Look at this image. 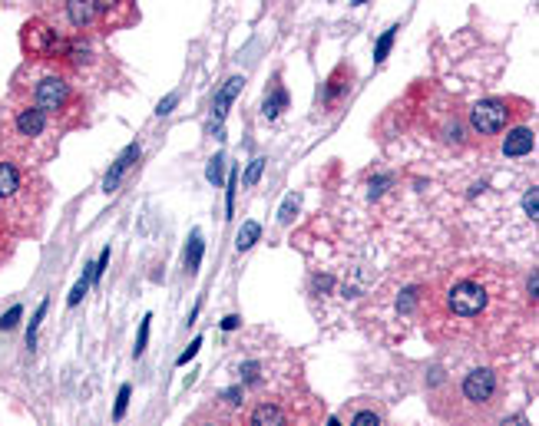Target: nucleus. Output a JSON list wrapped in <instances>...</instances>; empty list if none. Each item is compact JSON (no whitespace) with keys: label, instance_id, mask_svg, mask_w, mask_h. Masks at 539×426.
<instances>
[{"label":"nucleus","instance_id":"f257e3e1","mask_svg":"<svg viewBox=\"0 0 539 426\" xmlns=\"http://www.w3.org/2000/svg\"><path fill=\"white\" fill-rule=\"evenodd\" d=\"M10 96L40 106L63 133H70V129L86 123L83 90L67 70L53 67V63H43V60L20 63V70L14 73V86H10Z\"/></svg>","mask_w":539,"mask_h":426},{"label":"nucleus","instance_id":"f03ea898","mask_svg":"<svg viewBox=\"0 0 539 426\" xmlns=\"http://www.w3.org/2000/svg\"><path fill=\"white\" fill-rule=\"evenodd\" d=\"M50 205V182L37 166L0 152V225L14 238H34Z\"/></svg>","mask_w":539,"mask_h":426},{"label":"nucleus","instance_id":"7ed1b4c3","mask_svg":"<svg viewBox=\"0 0 539 426\" xmlns=\"http://www.w3.org/2000/svg\"><path fill=\"white\" fill-rule=\"evenodd\" d=\"M0 113H4V146H0V152H7V156L37 169L57 156L63 129L40 106L10 96L0 106Z\"/></svg>","mask_w":539,"mask_h":426},{"label":"nucleus","instance_id":"20e7f679","mask_svg":"<svg viewBox=\"0 0 539 426\" xmlns=\"http://www.w3.org/2000/svg\"><path fill=\"white\" fill-rule=\"evenodd\" d=\"M43 20L57 24L67 34H113L139 20L133 0H37Z\"/></svg>","mask_w":539,"mask_h":426},{"label":"nucleus","instance_id":"39448f33","mask_svg":"<svg viewBox=\"0 0 539 426\" xmlns=\"http://www.w3.org/2000/svg\"><path fill=\"white\" fill-rule=\"evenodd\" d=\"M450 410H440L454 420H490L503 403V377L493 367H473L450 390Z\"/></svg>","mask_w":539,"mask_h":426},{"label":"nucleus","instance_id":"423d86ee","mask_svg":"<svg viewBox=\"0 0 539 426\" xmlns=\"http://www.w3.org/2000/svg\"><path fill=\"white\" fill-rule=\"evenodd\" d=\"M490 301H493L490 284L480 281V278H470V275L454 278L444 288V311L457 321L483 318V314L490 311Z\"/></svg>","mask_w":539,"mask_h":426},{"label":"nucleus","instance_id":"0eeeda50","mask_svg":"<svg viewBox=\"0 0 539 426\" xmlns=\"http://www.w3.org/2000/svg\"><path fill=\"white\" fill-rule=\"evenodd\" d=\"M513 106L516 103L513 100H503V96H490V100L473 103L470 106V116H467L473 136L497 139L500 133H506V129L516 123V113H520V109H513Z\"/></svg>","mask_w":539,"mask_h":426},{"label":"nucleus","instance_id":"6e6552de","mask_svg":"<svg viewBox=\"0 0 539 426\" xmlns=\"http://www.w3.org/2000/svg\"><path fill=\"white\" fill-rule=\"evenodd\" d=\"M351 86H354V67L351 63H338L325 80V86H321V106H325L328 113H334V109L351 96Z\"/></svg>","mask_w":539,"mask_h":426},{"label":"nucleus","instance_id":"1a4fd4ad","mask_svg":"<svg viewBox=\"0 0 539 426\" xmlns=\"http://www.w3.org/2000/svg\"><path fill=\"white\" fill-rule=\"evenodd\" d=\"M503 156L506 159H523L530 156V152L536 149V133L530 126H510L506 129V139H503Z\"/></svg>","mask_w":539,"mask_h":426},{"label":"nucleus","instance_id":"9d476101","mask_svg":"<svg viewBox=\"0 0 539 426\" xmlns=\"http://www.w3.org/2000/svg\"><path fill=\"white\" fill-rule=\"evenodd\" d=\"M245 420L255 426H282L291 420V413L282 407V400H258L255 407L245 413Z\"/></svg>","mask_w":539,"mask_h":426},{"label":"nucleus","instance_id":"9b49d317","mask_svg":"<svg viewBox=\"0 0 539 426\" xmlns=\"http://www.w3.org/2000/svg\"><path fill=\"white\" fill-rule=\"evenodd\" d=\"M139 159V142H133V146H126V152L120 159L113 162L110 166V172H106V179H103V192L110 195V192H116V185H120V179L126 176L129 172V166H133V162Z\"/></svg>","mask_w":539,"mask_h":426},{"label":"nucleus","instance_id":"f8f14e48","mask_svg":"<svg viewBox=\"0 0 539 426\" xmlns=\"http://www.w3.org/2000/svg\"><path fill=\"white\" fill-rule=\"evenodd\" d=\"M285 106H288V93H285V86L275 80V83H272V90L265 93V116H268V119H275Z\"/></svg>","mask_w":539,"mask_h":426},{"label":"nucleus","instance_id":"ddd939ff","mask_svg":"<svg viewBox=\"0 0 539 426\" xmlns=\"http://www.w3.org/2000/svg\"><path fill=\"white\" fill-rule=\"evenodd\" d=\"M242 83H245L242 76H232V80L222 86L219 96H215V119H222V116H225V106H229V103L235 100V93L242 90Z\"/></svg>","mask_w":539,"mask_h":426},{"label":"nucleus","instance_id":"4468645a","mask_svg":"<svg viewBox=\"0 0 539 426\" xmlns=\"http://www.w3.org/2000/svg\"><path fill=\"white\" fill-rule=\"evenodd\" d=\"M344 420H348L351 426H377L384 417H381V410H374V407H368V410H354V413H344Z\"/></svg>","mask_w":539,"mask_h":426},{"label":"nucleus","instance_id":"2eb2a0df","mask_svg":"<svg viewBox=\"0 0 539 426\" xmlns=\"http://www.w3.org/2000/svg\"><path fill=\"white\" fill-rule=\"evenodd\" d=\"M258 235H262V225H258V222H245V228L239 232V251H249L255 245Z\"/></svg>","mask_w":539,"mask_h":426},{"label":"nucleus","instance_id":"dca6fc26","mask_svg":"<svg viewBox=\"0 0 539 426\" xmlns=\"http://www.w3.org/2000/svg\"><path fill=\"white\" fill-rule=\"evenodd\" d=\"M199 258H202V235L192 232V245H189V251H186V268H189V275L199 268Z\"/></svg>","mask_w":539,"mask_h":426},{"label":"nucleus","instance_id":"f3484780","mask_svg":"<svg viewBox=\"0 0 539 426\" xmlns=\"http://www.w3.org/2000/svg\"><path fill=\"white\" fill-rule=\"evenodd\" d=\"M394 34H397V27H391L381 40H377V50H374V60H377V63L387 57V50H391V43H394Z\"/></svg>","mask_w":539,"mask_h":426},{"label":"nucleus","instance_id":"a211bd4d","mask_svg":"<svg viewBox=\"0 0 539 426\" xmlns=\"http://www.w3.org/2000/svg\"><path fill=\"white\" fill-rule=\"evenodd\" d=\"M262 169H265V159L258 156V159H252V166H249V172H245V189H252V185L258 182V176H262Z\"/></svg>","mask_w":539,"mask_h":426},{"label":"nucleus","instance_id":"6ab92c4d","mask_svg":"<svg viewBox=\"0 0 539 426\" xmlns=\"http://www.w3.org/2000/svg\"><path fill=\"white\" fill-rule=\"evenodd\" d=\"M10 238H14V235H10L4 225H0V261H7L10 248H14V242H10Z\"/></svg>","mask_w":539,"mask_h":426},{"label":"nucleus","instance_id":"aec40b11","mask_svg":"<svg viewBox=\"0 0 539 426\" xmlns=\"http://www.w3.org/2000/svg\"><path fill=\"white\" fill-rule=\"evenodd\" d=\"M523 205H526V215H530V218H533V225H536V185H533L530 192H526Z\"/></svg>","mask_w":539,"mask_h":426},{"label":"nucleus","instance_id":"412c9836","mask_svg":"<svg viewBox=\"0 0 539 426\" xmlns=\"http://www.w3.org/2000/svg\"><path fill=\"white\" fill-rule=\"evenodd\" d=\"M298 209V195H288V202H285V209H282V222H291V212Z\"/></svg>","mask_w":539,"mask_h":426},{"label":"nucleus","instance_id":"4be33fe9","mask_svg":"<svg viewBox=\"0 0 539 426\" xmlns=\"http://www.w3.org/2000/svg\"><path fill=\"white\" fill-rule=\"evenodd\" d=\"M146 337H149V318L143 321V327H139V344H136V357L143 354V347H146Z\"/></svg>","mask_w":539,"mask_h":426},{"label":"nucleus","instance_id":"5701e85b","mask_svg":"<svg viewBox=\"0 0 539 426\" xmlns=\"http://www.w3.org/2000/svg\"><path fill=\"white\" fill-rule=\"evenodd\" d=\"M126 400H129V387L120 390V403H116V420L123 417V410H126Z\"/></svg>","mask_w":539,"mask_h":426},{"label":"nucleus","instance_id":"b1692460","mask_svg":"<svg viewBox=\"0 0 539 426\" xmlns=\"http://www.w3.org/2000/svg\"><path fill=\"white\" fill-rule=\"evenodd\" d=\"M222 327H225V331H232V327H239V318H225Z\"/></svg>","mask_w":539,"mask_h":426},{"label":"nucleus","instance_id":"393cba45","mask_svg":"<svg viewBox=\"0 0 539 426\" xmlns=\"http://www.w3.org/2000/svg\"><path fill=\"white\" fill-rule=\"evenodd\" d=\"M0 146H4V113H0Z\"/></svg>","mask_w":539,"mask_h":426}]
</instances>
